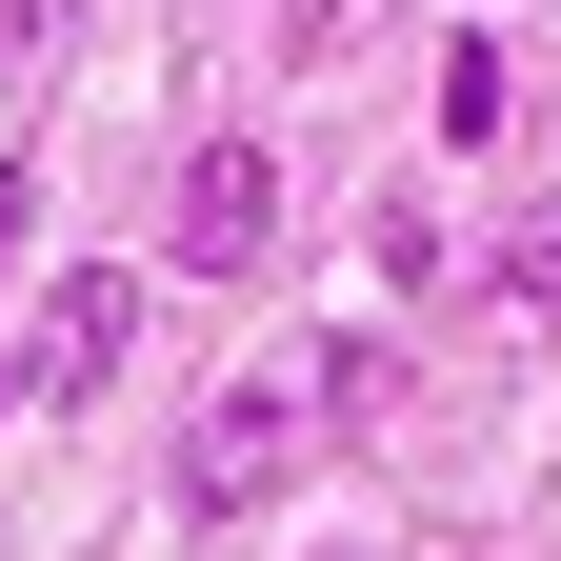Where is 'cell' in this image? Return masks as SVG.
Returning <instances> with one entry per match:
<instances>
[{"label": "cell", "instance_id": "obj_4", "mask_svg": "<svg viewBox=\"0 0 561 561\" xmlns=\"http://www.w3.org/2000/svg\"><path fill=\"white\" fill-rule=\"evenodd\" d=\"M502 301H522V321H561V201H522V221H502Z\"/></svg>", "mask_w": 561, "mask_h": 561}, {"label": "cell", "instance_id": "obj_1", "mask_svg": "<svg viewBox=\"0 0 561 561\" xmlns=\"http://www.w3.org/2000/svg\"><path fill=\"white\" fill-rule=\"evenodd\" d=\"M321 362H280V381H221L181 421V502H280V481H301V442H321Z\"/></svg>", "mask_w": 561, "mask_h": 561}, {"label": "cell", "instance_id": "obj_5", "mask_svg": "<svg viewBox=\"0 0 561 561\" xmlns=\"http://www.w3.org/2000/svg\"><path fill=\"white\" fill-rule=\"evenodd\" d=\"M21 60H41V0H0V81H21Z\"/></svg>", "mask_w": 561, "mask_h": 561}, {"label": "cell", "instance_id": "obj_6", "mask_svg": "<svg viewBox=\"0 0 561 561\" xmlns=\"http://www.w3.org/2000/svg\"><path fill=\"white\" fill-rule=\"evenodd\" d=\"M21 221H41V201H21V181H0V261H21Z\"/></svg>", "mask_w": 561, "mask_h": 561}, {"label": "cell", "instance_id": "obj_2", "mask_svg": "<svg viewBox=\"0 0 561 561\" xmlns=\"http://www.w3.org/2000/svg\"><path fill=\"white\" fill-rule=\"evenodd\" d=\"M161 261H181V280H261V261H280V161H261V140H201V161H181Z\"/></svg>", "mask_w": 561, "mask_h": 561}, {"label": "cell", "instance_id": "obj_3", "mask_svg": "<svg viewBox=\"0 0 561 561\" xmlns=\"http://www.w3.org/2000/svg\"><path fill=\"white\" fill-rule=\"evenodd\" d=\"M121 341H140V280H41V321H21V401H101L121 381Z\"/></svg>", "mask_w": 561, "mask_h": 561}]
</instances>
